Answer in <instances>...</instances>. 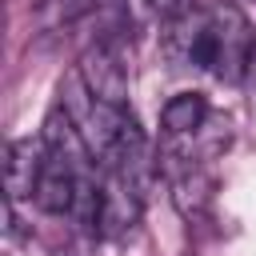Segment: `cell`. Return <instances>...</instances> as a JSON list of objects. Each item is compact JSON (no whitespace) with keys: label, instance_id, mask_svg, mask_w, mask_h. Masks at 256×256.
Wrapping results in <instances>:
<instances>
[{"label":"cell","instance_id":"6da1fadb","mask_svg":"<svg viewBox=\"0 0 256 256\" xmlns=\"http://www.w3.org/2000/svg\"><path fill=\"white\" fill-rule=\"evenodd\" d=\"M252 60H256V40L248 16L236 4H216L204 16V28L192 48V64L212 72L224 84H244Z\"/></svg>","mask_w":256,"mask_h":256},{"label":"cell","instance_id":"7a4b0ae2","mask_svg":"<svg viewBox=\"0 0 256 256\" xmlns=\"http://www.w3.org/2000/svg\"><path fill=\"white\" fill-rule=\"evenodd\" d=\"M76 76L84 80L92 100L112 104V108H128V68H124L116 48H108L100 40L88 44L76 60Z\"/></svg>","mask_w":256,"mask_h":256},{"label":"cell","instance_id":"3957f363","mask_svg":"<svg viewBox=\"0 0 256 256\" xmlns=\"http://www.w3.org/2000/svg\"><path fill=\"white\" fill-rule=\"evenodd\" d=\"M48 160V144L40 136H16L4 148V200H32L36 180L44 172Z\"/></svg>","mask_w":256,"mask_h":256},{"label":"cell","instance_id":"277c9868","mask_svg":"<svg viewBox=\"0 0 256 256\" xmlns=\"http://www.w3.org/2000/svg\"><path fill=\"white\" fill-rule=\"evenodd\" d=\"M104 212H100V236H124L136 228L144 212V188H136L120 172H104Z\"/></svg>","mask_w":256,"mask_h":256},{"label":"cell","instance_id":"5b68a950","mask_svg":"<svg viewBox=\"0 0 256 256\" xmlns=\"http://www.w3.org/2000/svg\"><path fill=\"white\" fill-rule=\"evenodd\" d=\"M40 140L48 144V152H52V156L68 160L80 176H88V172L96 168V156H92V148H88L84 132L76 128V120H72V112H68L64 104H56V108L44 116V132H40Z\"/></svg>","mask_w":256,"mask_h":256},{"label":"cell","instance_id":"8992f818","mask_svg":"<svg viewBox=\"0 0 256 256\" xmlns=\"http://www.w3.org/2000/svg\"><path fill=\"white\" fill-rule=\"evenodd\" d=\"M156 16H160V8L152 0H108L100 44H108V48L120 52V44H136L156 24Z\"/></svg>","mask_w":256,"mask_h":256},{"label":"cell","instance_id":"52a82bcc","mask_svg":"<svg viewBox=\"0 0 256 256\" xmlns=\"http://www.w3.org/2000/svg\"><path fill=\"white\" fill-rule=\"evenodd\" d=\"M76 184H80V172H76L68 160H60V156H52V152H48V160H44V172H40V180H36L32 200H36V208H40V212H52V216L72 212Z\"/></svg>","mask_w":256,"mask_h":256},{"label":"cell","instance_id":"ba28073f","mask_svg":"<svg viewBox=\"0 0 256 256\" xmlns=\"http://www.w3.org/2000/svg\"><path fill=\"white\" fill-rule=\"evenodd\" d=\"M204 28V16L196 12V4L164 16V28H160V52L168 64H192V48H196V36Z\"/></svg>","mask_w":256,"mask_h":256},{"label":"cell","instance_id":"9c48e42d","mask_svg":"<svg viewBox=\"0 0 256 256\" xmlns=\"http://www.w3.org/2000/svg\"><path fill=\"white\" fill-rule=\"evenodd\" d=\"M208 120V100L204 92H176L160 108V128L164 136H196Z\"/></svg>","mask_w":256,"mask_h":256},{"label":"cell","instance_id":"30bf717a","mask_svg":"<svg viewBox=\"0 0 256 256\" xmlns=\"http://www.w3.org/2000/svg\"><path fill=\"white\" fill-rule=\"evenodd\" d=\"M212 192H216V180L196 164V168H184L176 180H172V204L180 216H200L208 204H212Z\"/></svg>","mask_w":256,"mask_h":256},{"label":"cell","instance_id":"8fae6325","mask_svg":"<svg viewBox=\"0 0 256 256\" xmlns=\"http://www.w3.org/2000/svg\"><path fill=\"white\" fill-rule=\"evenodd\" d=\"M100 0H36V28L52 32V28H68L76 20H84L88 12H96Z\"/></svg>","mask_w":256,"mask_h":256},{"label":"cell","instance_id":"7c38bea8","mask_svg":"<svg viewBox=\"0 0 256 256\" xmlns=\"http://www.w3.org/2000/svg\"><path fill=\"white\" fill-rule=\"evenodd\" d=\"M244 92H248V108H252V116H256V60H252V68H248V76H244Z\"/></svg>","mask_w":256,"mask_h":256}]
</instances>
